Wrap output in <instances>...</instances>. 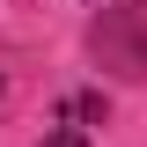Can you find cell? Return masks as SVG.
<instances>
[{"instance_id":"obj_1","label":"cell","mask_w":147,"mask_h":147,"mask_svg":"<svg viewBox=\"0 0 147 147\" xmlns=\"http://www.w3.org/2000/svg\"><path fill=\"white\" fill-rule=\"evenodd\" d=\"M44 147H88V140H81V125H59V132H52Z\"/></svg>"}]
</instances>
